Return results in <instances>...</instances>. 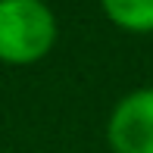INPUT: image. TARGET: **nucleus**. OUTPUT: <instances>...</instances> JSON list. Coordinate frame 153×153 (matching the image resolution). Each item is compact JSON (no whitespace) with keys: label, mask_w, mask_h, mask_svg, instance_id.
Segmentation results:
<instances>
[{"label":"nucleus","mask_w":153,"mask_h":153,"mask_svg":"<svg viewBox=\"0 0 153 153\" xmlns=\"http://www.w3.org/2000/svg\"><path fill=\"white\" fill-rule=\"evenodd\" d=\"M56 41V19L44 0H0V59L34 62Z\"/></svg>","instance_id":"1"},{"label":"nucleus","mask_w":153,"mask_h":153,"mask_svg":"<svg viewBox=\"0 0 153 153\" xmlns=\"http://www.w3.org/2000/svg\"><path fill=\"white\" fill-rule=\"evenodd\" d=\"M106 16L125 31H153V0H100Z\"/></svg>","instance_id":"3"},{"label":"nucleus","mask_w":153,"mask_h":153,"mask_svg":"<svg viewBox=\"0 0 153 153\" xmlns=\"http://www.w3.org/2000/svg\"><path fill=\"white\" fill-rule=\"evenodd\" d=\"M106 134L116 153H153V88L122 97Z\"/></svg>","instance_id":"2"}]
</instances>
